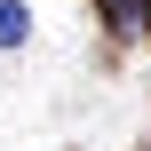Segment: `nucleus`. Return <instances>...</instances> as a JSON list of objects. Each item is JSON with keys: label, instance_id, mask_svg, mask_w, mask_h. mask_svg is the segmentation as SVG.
I'll use <instances>...</instances> for the list:
<instances>
[{"label": "nucleus", "instance_id": "obj_2", "mask_svg": "<svg viewBox=\"0 0 151 151\" xmlns=\"http://www.w3.org/2000/svg\"><path fill=\"white\" fill-rule=\"evenodd\" d=\"M32 40V8L24 0H0V48H24Z\"/></svg>", "mask_w": 151, "mask_h": 151}, {"label": "nucleus", "instance_id": "obj_1", "mask_svg": "<svg viewBox=\"0 0 151 151\" xmlns=\"http://www.w3.org/2000/svg\"><path fill=\"white\" fill-rule=\"evenodd\" d=\"M104 32H119V40H151V0H104Z\"/></svg>", "mask_w": 151, "mask_h": 151}]
</instances>
